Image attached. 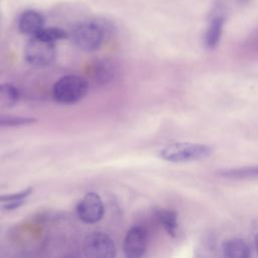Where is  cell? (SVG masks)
Wrapping results in <instances>:
<instances>
[{
    "label": "cell",
    "mask_w": 258,
    "mask_h": 258,
    "mask_svg": "<svg viewBox=\"0 0 258 258\" xmlns=\"http://www.w3.org/2000/svg\"><path fill=\"white\" fill-rule=\"evenodd\" d=\"M110 64L111 63L102 61V62L98 63V66H96L95 75L99 81L107 82L112 78V76L114 74V69Z\"/></svg>",
    "instance_id": "cell-16"
},
{
    "label": "cell",
    "mask_w": 258,
    "mask_h": 258,
    "mask_svg": "<svg viewBox=\"0 0 258 258\" xmlns=\"http://www.w3.org/2000/svg\"><path fill=\"white\" fill-rule=\"evenodd\" d=\"M239 1H240V2H243V3H244V2H247L248 0H239Z\"/></svg>",
    "instance_id": "cell-19"
},
{
    "label": "cell",
    "mask_w": 258,
    "mask_h": 258,
    "mask_svg": "<svg viewBox=\"0 0 258 258\" xmlns=\"http://www.w3.org/2000/svg\"><path fill=\"white\" fill-rule=\"evenodd\" d=\"M255 248H256V251L258 253V234L255 236Z\"/></svg>",
    "instance_id": "cell-18"
},
{
    "label": "cell",
    "mask_w": 258,
    "mask_h": 258,
    "mask_svg": "<svg viewBox=\"0 0 258 258\" xmlns=\"http://www.w3.org/2000/svg\"><path fill=\"white\" fill-rule=\"evenodd\" d=\"M36 35L52 42L64 39L69 36L68 32L59 27H43Z\"/></svg>",
    "instance_id": "cell-14"
},
{
    "label": "cell",
    "mask_w": 258,
    "mask_h": 258,
    "mask_svg": "<svg viewBox=\"0 0 258 258\" xmlns=\"http://www.w3.org/2000/svg\"><path fill=\"white\" fill-rule=\"evenodd\" d=\"M55 56L54 42L37 35L31 36L24 47L25 60L34 67H45L52 62Z\"/></svg>",
    "instance_id": "cell-4"
},
{
    "label": "cell",
    "mask_w": 258,
    "mask_h": 258,
    "mask_svg": "<svg viewBox=\"0 0 258 258\" xmlns=\"http://www.w3.org/2000/svg\"><path fill=\"white\" fill-rule=\"evenodd\" d=\"M213 148L207 144L191 142H174L163 147L159 156L169 162H187L209 157Z\"/></svg>",
    "instance_id": "cell-1"
},
{
    "label": "cell",
    "mask_w": 258,
    "mask_h": 258,
    "mask_svg": "<svg viewBox=\"0 0 258 258\" xmlns=\"http://www.w3.org/2000/svg\"><path fill=\"white\" fill-rule=\"evenodd\" d=\"M88 92L87 81L76 75L61 77L53 86V99L61 104H74L82 100Z\"/></svg>",
    "instance_id": "cell-2"
},
{
    "label": "cell",
    "mask_w": 258,
    "mask_h": 258,
    "mask_svg": "<svg viewBox=\"0 0 258 258\" xmlns=\"http://www.w3.org/2000/svg\"><path fill=\"white\" fill-rule=\"evenodd\" d=\"M32 192V188L31 187H27L23 190H20L18 192H14L11 195H5V196H1L0 200L2 203L5 202H11V201H24L25 198H27L30 194Z\"/></svg>",
    "instance_id": "cell-17"
},
{
    "label": "cell",
    "mask_w": 258,
    "mask_h": 258,
    "mask_svg": "<svg viewBox=\"0 0 258 258\" xmlns=\"http://www.w3.org/2000/svg\"><path fill=\"white\" fill-rule=\"evenodd\" d=\"M44 27V17L35 10H25L18 19V29L21 33L34 36Z\"/></svg>",
    "instance_id": "cell-8"
},
{
    "label": "cell",
    "mask_w": 258,
    "mask_h": 258,
    "mask_svg": "<svg viewBox=\"0 0 258 258\" xmlns=\"http://www.w3.org/2000/svg\"><path fill=\"white\" fill-rule=\"evenodd\" d=\"M74 43L84 51L98 49L104 39L103 28L95 22H82L74 26L71 33Z\"/></svg>",
    "instance_id": "cell-3"
},
{
    "label": "cell",
    "mask_w": 258,
    "mask_h": 258,
    "mask_svg": "<svg viewBox=\"0 0 258 258\" xmlns=\"http://www.w3.org/2000/svg\"><path fill=\"white\" fill-rule=\"evenodd\" d=\"M79 218L88 224L99 222L104 215V206L96 192H88L77 206Z\"/></svg>",
    "instance_id": "cell-6"
},
{
    "label": "cell",
    "mask_w": 258,
    "mask_h": 258,
    "mask_svg": "<svg viewBox=\"0 0 258 258\" xmlns=\"http://www.w3.org/2000/svg\"><path fill=\"white\" fill-rule=\"evenodd\" d=\"M155 216L157 220L160 222V224L163 226L167 234L171 237H175L178 228L176 213L171 210L158 209L155 212Z\"/></svg>",
    "instance_id": "cell-11"
},
{
    "label": "cell",
    "mask_w": 258,
    "mask_h": 258,
    "mask_svg": "<svg viewBox=\"0 0 258 258\" xmlns=\"http://www.w3.org/2000/svg\"><path fill=\"white\" fill-rule=\"evenodd\" d=\"M223 26H224L223 16L217 15L211 19L205 34V44L208 48H215L218 45L221 39Z\"/></svg>",
    "instance_id": "cell-10"
},
{
    "label": "cell",
    "mask_w": 258,
    "mask_h": 258,
    "mask_svg": "<svg viewBox=\"0 0 258 258\" xmlns=\"http://www.w3.org/2000/svg\"><path fill=\"white\" fill-rule=\"evenodd\" d=\"M18 99L19 92L14 86L10 84H3L0 86V102L2 106L6 108L13 107Z\"/></svg>",
    "instance_id": "cell-12"
},
{
    "label": "cell",
    "mask_w": 258,
    "mask_h": 258,
    "mask_svg": "<svg viewBox=\"0 0 258 258\" xmlns=\"http://www.w3.org/2000/svg\"><path fill=\"white\" fill-rule=\"evenodd\" d=\"M220 174L229 178H258V166L228 169L221 171Z\"/></svg>",
    "instance_id": "cell-13"
},
{
    "label": "cell",
    "mask_w": 258,
    "mask_h": 258,
    "mask_svg": "<svg viewBox=\"0 0 258 258\" xmlns=\"http://www.w3.org/2000/svg\"><path fill=\"white\" fill-rule=\"evenodd\" d=\"M37 120L35 118L30 117H1L0 124L1 126H23V125H31L35 123Z\"/></svg>",
    "instance_id": "cell-15"
},
{
    "label": "cell",
    "mask_w": 258,
    "mask_h": 258,
    "mask_svg": "<svg viewBox=\"0 0 258 258\" xmlns=\"http://www.w3.org/2000/svg\"><path fill=\"white\" fill-rule=\"evenodd\" d=\"M148 244V234L146 230L140 226L130 228L124 238L123 250L126 257L138 258L141 257Z\"/></svg>",
    "instance_id": "cell-7"
},
{
    "label": "cell",
    "mask_w": 258,
    "mask_h": 258,
    "mask_svg": "<svg viewBox=\"0 0 258 258\" xmlns=\"http://www.w3.org/2000/svg\"><path fill=\"white\" fill-rule=\"evenodd\" d=\"M84 252L88 257L110 258L116 255L114 241L103 232L89 234L84 241Z\"/></svg>",
    "instance_id": "cell-5"
},
{
    "label": "cell",
    "mask_w": 258,
    "mask_h": 258,
    "mask_svg": "<svg viewBox=\"0 0 258 258\" xmlns=\"http://www.w3.org/2000/svg\"><path fill=\"white\" fill-rule=\"evenodd\" d=\"M223 254L230 258H247L250 256V249L245 241L233 238L225 241L222 246Z\"/></svg>",
    "instance_id": "cell-9"
}]
</instances>
